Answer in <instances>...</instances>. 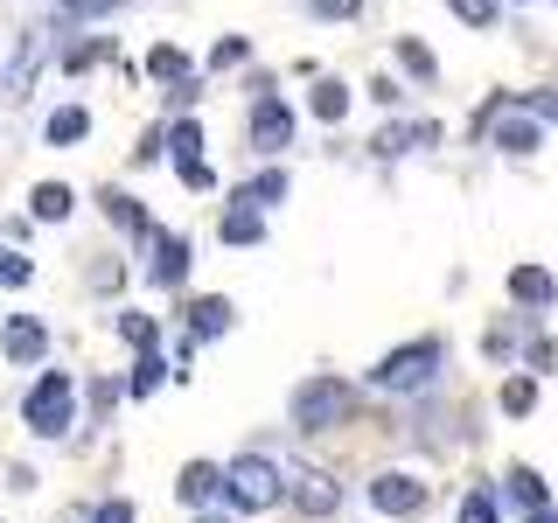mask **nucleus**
Returning <instances> with one entry per match:
<instances>
[{
    "mask_svg": "<svg viewBox=\"0 0 558 523\" xmlns=\"http://www.w3.org/2000/svg\"><path fill=\"white\" fill-rule=\"evenodd\" d=\"M279 496H287V467H272L266 453H238V461L223 467V502H231L238 516L272 510Z\"/></svg>",
    "mask_w": 558,
    "mask_h": 523,
    "instance_id": "f257e3e1",
    "label": "nucleus"
},
{
    "mask_svg": "<svg viewBox=\"0 0 558 523\" xmlns=\"http://www.w3.org/2000/svg\"><path fill=\"white\" fill-rule=\"evenodd\" d=\"M22 426L43 433V440H63V433L77 426V384H70V370H43V377H35V391L22 398Z\"/></svg>",
    "mask_w": 558,
    "mask_h": 523,
    "instance_id": "f03ea898",
    "label": "nucleus"
},
{
    "mask_svg": "<svg viewBox=\"0 0 558 523\" xmlns=\"http://www.w3.org/2000/svg\"><path fill=\"white\" fill-rule=\"evenodd\" d=\"M349 405H356L349 377H307L301 391H293V426H301V433H328V426L349 418Z\"/></svg>",
    "mask_w": 558,
    "mask_h": 523,
    "instance_id": "7ed1b4c3",
    "label": "nucleus"
},
{
    "mask_svg": "<svg viewBox=\"0 0 558 523\" xmlns=\"http://www.w3.org/2000/svg\"><path fill=\"white\" fill-rule=\"evenodd\" d=\"M440 336H418V342H405V349H391V356L377 363V384L384 391H426L433 384V370H440Z\"/></svg>",
    "mask_w": 558,
    "mask_h": 523,
    "instance_id": "20e7f679",
    "label": "nucleus"
},
{
    "mask_svg": "<svg viewBox=\"0 0 558 523\" xmlns=\"http://www.w3.org/2000/svg\"><path fill=\"white\" fill-rule=\"evenodd\" d=\"M49 42H57L49 28H28V35H22V49L0 63V98H8V105H22V98H28V84H35V70H43Z\"/></svg>",
    "mask_w": 558,
    "mask_h": 523,
    "instance_id": "39448f33",
    "label": "nucleus"
},
{
    "mask_svg": "<svg viewBox=\"0 0 558 523\" xmlns=\"http://www.w3.org/2000/svg\"><path fill=\"white\" fill-rule=\"evenodd\" d=\"M244 133H252L258 154H287V147H293V105L266 92V98L252 105V126H244Z\"/></svg>",
    "mask_w": 558,
    "mask_h": 523,
    "instance_id": "423d86ee",
    "label": "nucleus"
},
{
    "mask_svg": "<svg viewBox=\"0 0 558 523\" xmlns=\"http://www.w3.org/2000/svg\"><path fill=\"white\" fill-rule=\"evenodd\" d=\"M168 161L182 168V182H189V188H209V168H203V126H196L189 112L168 126Z\"/></svg>",
    "mask_w": 558,
    "mask_h": 523,
    "instance_id": "0eeeda50",
    "label": "nucleus"
},
{
    "mask_svg": "<svg viewBox=\"0 0 558 523\" xmlns=\"http://www.w3.org/2000/svg\"><path fill=\"white\" fill-rule=\"evenodd\" d=\"M287 496H293V510H307V516H336L342 488L328 482L322 467H287Z\"/></svg>",
    "mask_w": 558,
    "mask_h": 523,
    "instance_id": "6e6552de",
    "label": "nucleus"
},
{
    "mask_svg": "<svg viewBox=\"0 0 558 523\" xmlns=\"http://www.w3.org/2000/svg\"><path fill=\"white\" fill-rule=\"evenodd\" d=\"M147 258H154V266H147L154 287H182L196 252H189V238H174V231H147Z\"/></svg>",
    "mask_w": 558,
    "mask_h": 523,
    "instance_id": "1a4fd4ad",
    "label": "nucleus"
},
{
    "mask_svg": "<svg viewBox=\"0 0 558 523\" xmlns=\"http://www.w3.org/2000/svg\"><path fill=\"white\" fill-rule=\"evenodd\" d=\"M371 502H377L384 516H412L418 502H426V482H418V475H377L371 482Z\"/></svg>",
    "mask_w": 558,
    "mask_h": 523,
    "instance_id": "9d476101",
    "label": "nucleus"
},
{
    "mask_svg": "<svg viewBox=\"0 0 558 523\" xmlns=\"http://www.w3.org/2000/svg\"><path fill=\"white\" fill-rule=\"evenodd\" d=\"M231 328H238V307L223 301V293H203V301H189V336L217 342V336H231Z\"/></svg>",
    "mask_w": 558,
    "mask_h": 523,
    "instance_id": "9b49d317",
    "label": "nucleus"
},
{
    "mask_svg": "<svg viewBox=\"0 0 558 523\" xmlns=\"http://www.w3.org/2000/svg\"><path fill=\"white\" fill-rule=\"evenodd\" d=\"M0 349H8L14 363H43V356H49V336H43V321H28V314H8V328H0Z\"/></svg>",
    "mask_w": 558,
    "mask_h": 523,
    "instance_id": "f8f14e48",
    "label": "nucleus"
},
{
    "mask_svg": "<svg viewBox=\"0 0 558 523\" xmlns=\"http://www.w3.org/2000/svg\"><path fill=\"white\" fill-rule=\"evenodd\" d=\"M174 496H182L189 510H203L209 496H223V467H209V461H189L182 475H174Z\"/></svg>",
    "mask_w": 558,
    "mask_h": 523,
    "instance_id": "ddd939ff",
    "label": "nucleus"
},
{
    "mask_svg": "<svg viewBox=\"0 0 558 523\" xmlns=\"http://www.w3.org/2000/svg\"><path fill=\"white\" fill-rule=\"evenodd\" d=\"M510 301H523V307L545 314V307L558 301V279H551L545 266H517V272H510Z\"/></svg>",
    "mask_w": 558,
    "mask_h": 523,
    "instance_id": "4468645a",
    "label": "nucleus"
},
{
    "mask_svg": "<svg viewBox=\"0 0 558 523\" xmlns=\"http://www.w3.org/2000/svg\"><path fill=\"white\" fill-rule=\"evenodd\" d=\"M98 203H105V217H112V223H119L126 238H140V244H147V231H154V223H147V209H140V203L126 196V188H105Z\"/></svg>",
    "mask_w": 558,
    "mask_h": 523,
    "instance_id": "2eb2a0df",
    "label": "nucleus"
},
{
    "mask_svg": "<svg viewBox=\"0 0 558 523\" xmlns=\"http://www.w3.org/2000/svg\"><path fill=\"white\" fill-rule=\"evenodd\" d=\"M84 133H92V112H84V105H57V112H49V126H43L49 147H77Z\"/></svg>",
    "mask_w": 558,
    "mask_h": 523,
    "instance_id": "dca6fc26",
    "label": "nucleus"
},
{
    "mask_svg": "<svg viewBox=\"0 0 558 523\" xmlns=\"http://www.w3.org/2000/svg\"><path fill=\"white\" fill-rule=\"evenodd\" d=\"M70 209H77V196H70L63 182H35V196H28V217L35 223H63Z\"/></svg>",
    "mask_w": 558,
    "mask_h": 523,
    "instance_id": "f3484780",
    "label": "nucleus"
},
{
    "mask_svg": "<svg viewBox=\"0 0 558 523\" xmlns=\"http://www.w3.org/2000/svg\"><path fill=\"white\" fill-rule=\"evenodd\" d=\"M147 77H154V84H168V92H174V84H189V57H182V42H154V49H147Z\"/></svg>",
    "mask_w": 558,
    "mask_h": 523,
    "instance_id": "a211bd4d",
    "label": "nucleus"
},
{
    "mask_svg": "<svg viewBox=\"0 0 558 523\" xmlns=\"http://www.w3.org/2000/svg\"><path fill=\"white\" fill-rule=\"evenodd\" d=\"M287 168H266V174H252V182L238 188V203H252V209H272V203H287Z\"/></svg>",
    "mask_w": 558,
    "mask_h": 523,
    "instance_id": "6ab92c4d",
    "label": "nucleus"
},
{
    "mask_svg": "<svg viewBox=\"0 0 558 523\" xmlns=\"http://www.w3.org/2000/svg\"><path fill=\"white\" fill-rule=\"evenodd\" d=\"M217 231H223V244H258V238H266V217H258L252 203H238V209H223Z\"/></svg>",
    "mask_w": 558,
    "mask_h": 523,
    "instance_id": "aec40b11",
    "label": "nucleus"
},
{
    "mask_svg": "<svg viewBox=\"0 0 558 523\" xmlns=\"http://www.w3.org/2000/svg\"><path fill=\"white\" fill-rule=\"evenodd\" d=\"M398 63H405L418 84H433V77H440V63H433V49L418 42V35H398Z\"/></svg>",
    "mask_w": 558,
    "mask_h": 523,
    "instance_id": "412c9836",
    "label": "nucleus"
},
{
    "mask_svg": "<svg viewBox=\"0 0 558 523\" xmlns=\"http://www.w3.org/2000/svg\"><path fill=\"white\" fill-rule=\"evenodd\" d=\"M510 502L517 510H545V475L537 467H510Z\"/></svg>",
    "mask_w": 558,
    "mask_h": 523,
    "instance_id": "4be33fe9",
    "label": "nucleus"
},
{
    "mask_svg": "<svg viewBox=\"0 0 558 523\" xmlns=\"http://www.w3.org/2000/svg\"><path fill=\"white\" fill-rule=\"evenodd\" d=\"M314 119H328V126H336V119L349 112V84H336V77H322V84H314Z\"/></svg>",
    "mask_w": 558,
    "mask_h": 523,
    "instance_id": "5701e85b",
    "label": "nucleus"
},
{
    "mask_svg": "<svg viewBox=\"0 0 558 523\" xmlns=\"http://www.w3.org/2000/svg\"><path fill=\"white\" fill-rule=\"evenodd\" d=\"M161 377H168V363L154 356V349H140V363H133V384H126V391H133V398H147V391H154Z\"/></svg>",
    "mask_w": 558,
    "mask_h": 523,
    "instance_id": "b1692460",
    "label": "nucleus"
},
{
    "mask_svg": "<svg viewBox=\"0 0 558 523\" xmlns=\"http://www.w3.org/2000/svg\"><path fill=\"white\" fill-rule=\"evenodd\" d=\"M453 14H461L468 28H496V14H502V0H447Z\"/></svg>",
    "mask_w": 558,
    "mask_h": 523,
    "instance_id": "393cba45",
    "label": "nucleus"
},
{
    "mask_svg": "<svg viewBox=\"0 0 558 523\" xmlns=\"http://www.w3.org/2000/svg\"><path fill=\"white\" fill-rule=\"evenodd\" d=\"M98 57H112V42H105V35H92V42H77V49H63V70L77 77V70H92Z\"/></svg>",
    "mask_w": 558,
    "mask_h": 523,
    "instance_id": "a878e982",
    "label": "nucleus"
},
{
    "mask_svg": "<svg viewBox=\"0 0 558 523\" xmlns=\"http://www.w3.org/2000/svg\"><path fill=\"white\" fill-rule=\"evenodd\" d=\"M502 510H496V496H488V488H468L461 496V523H496Z\"/></svg>",
    "mask_w": 558,
    "mask_h": 523,
    "instance_id": "bb28decb",
    "label": "nucleus"
},
{
    "mask_svg": "<svg viewBox=\"0 0 558 523\" xmlns=\"http://www.w3.org/2000/svg\"><path fill=\"white\" fill-rule=\"evenodd\" d=\"M244 57H252V42H244V35H223V42L209 49V70H238Z\"/></svg>",
    "mask_w": 558,
    "mask_h": 523,
    "instance_id": "cd10ccee",
    "label": "nucleus"
},
{
    "mask_svg": "<svg viewBox=\"0 0 558 523\" xmlns=\"http://www.w3.org/2000/svg\"><path fill=\"white\" fill-rule=\"evenodd\" d=\"M531 405H537V384L531 377H510V384H502V412H510V418L531 412Z\"/></svg>",
    "mask_w": 558,
    "mask_h": 523,
    "instance_id": "c85d7f7f",
    "label": "nucleus"
},
{
    "mask_svg": "<svg viewBox=\"0 0 558 523\" xmlns=\"http://www.w3.org/2000/svg\"><path fill=\"white\" fill-rule=\"evenodd\" d=\"M307 14H314V22H356L363 0H307Z\"/></svg>",
    "mask_w": 558,
    "mask_h": 523,
    "instance_id": "c756f323",
    "label": "nucleus"
},
{
    "mask_svg": "<svg viewBox=\"0 0 558 523\" xmlns=\"http://www.w3.org/2000/svg\"><path fill=\"white\" fill-rule=\"evenodd\" d=\"M57 8L70 14V22H98V14H112V8H126V0H57Z\"/></svg>",
    "mask_w": 558,
    "mask_h": 523,
    "instance_id": "7c9ffc66",
    "label": "nucleus"
},
{
    "mask_svg": "<svg viewBox=\"0 0 558 523\" xmlns=\"http://www.w3.org/2000/svg\"><path fill=\"white\" fill-rule=\"evenodd\" d=\"M28 279H35V266L22 252H0V287H28Z\"/></svg>",
    "mask_w": 558,
    "mask_h": 523,
    "instance_id": "2f4dec72",
    "label": "nucleus"
},
{
    "mask_svg": "<svg viewBox=\"0 0 558 523\" xmlns=\"http://www.w3.org/2000/svg\"><path fill=\"white\" fill-rule=\"evenodd\" d=\"M119 336H126L133 349H154V321L147 314H119Z\"/></svg>",
    "mask_w": 558,
    "mask_h": 523,
    "instance_id": "473e14b6",
    "label": "nucleus"
},
{
    "mask_svg": "<svg viewBox=\"0 0 558 523\" xmlns=\"http://www.w3.org/2000/svg\"><path fill=\"white\" fill-rule=\"evenodd\" d=\"M517 105H531L537 119H558V84H551V92H517Z\"/></svg>",
    "mask_w": 558,
    "mask_h": 523,
    "instance_id": "72a5a7b5",
    "label": "nucleus"
},
{
    "mask_svg": "<svg viewBox=\"0 0 558 523\" xmlns=\"http://www.w3.org/2000/svg\"><path fill=\"white\" fill-rule=\"evenodd\" d=\"M92 523H133V502H105V510Z\"/></svg>",
    "mask_w": 558,
    "mask_h": 523,
    "instance_id": "f704fd0d",
    "label": "nucleus"
},
{
    "mask_svg": "<svg viewBox=\"0 0 558 523\" xmlns=\"http://www.w3.org/2000/svg\"><path fill=\"white\" fill-rule=\"evenodd\" d=\"M523 523H558V510L545 502V510H523Z\"/></svg>",
    "mask_w": 558,
    "mask_h": 523,
    "instance_id": "c9c22d12",
    "label": "nucleus"
},
{
    "mask_svg": "<svg viewBox=\"0 0 558 523\" xmlns=\"http://www.w3.org/2000/svg\"><path fill=\"white\" fill-rule=\"evenodd\" d=\"M203 523H231V516H203Z\"/></svg>",
    "mask_w": 558,
    "mask_h": 523,
    "instance_id": "e433bc0d",
    "label": "nucleus"
}]
</instances>
